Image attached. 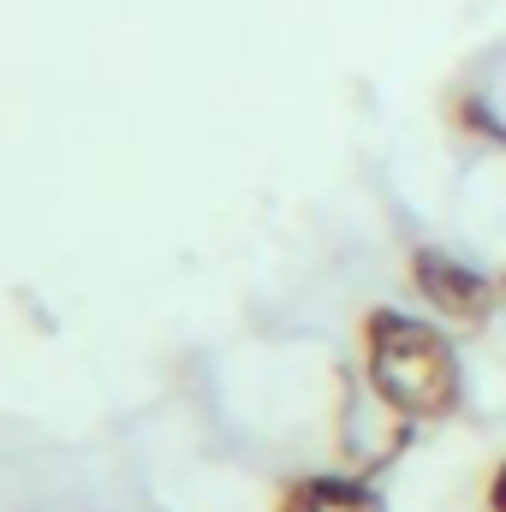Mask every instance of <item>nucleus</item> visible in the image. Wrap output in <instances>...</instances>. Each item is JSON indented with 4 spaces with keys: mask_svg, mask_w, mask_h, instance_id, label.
Returning a JSON list of instances; mask_svg holds the SVG:
<instances>
[{
    "mask_svg": "<svg viewBox=\"0 0 506 512\" xmlns=\"http://www.w3.org/2000/svg\"><path fill=\"white\" fill-rule=\"evenodd\" d=\"M370 352V393L393 417H447L459 405V352L447 334L405 310H370L364 322Z\"/></svg>",
    "mask_w": 506,
    "mask_h": 512,
    "instance_id": "nucleus-1",
    "label": "nucleus"
},
{
    "mask_svg": "<svg viewBox=\"0 0 506 512\" xmlns=\"http://www.w3.org/2000/svg\"><path fill=\"white\" fill-rule=\"evenodd\" d=\"M411 286L423 292V304L429 310H441L447 322H477V316H489V304H495V286L477 274V268H465L459 256L447 251H411Z\"/></svg>",
    "mask_w": 506,
    "mask_h": 512,
    "instance_id": "nucleus-2",
    "label": "nucleus"
},
{
    "mask_svg": "<svg viewBox=\"0 0 506 512\" xmlns=\"http://www.w3.org/2000/svg\"><path fill=\"white\" fill-rule=\"evenodd\" d=\"M286 512H387L370 477H304Z\"/></svg>",
    "mask_w": 506,
    "mask_h": 512,
    "instance_id": "nucleus-3",
    "label": "nucleus"
},
{
    "mask_svg": "<svg viewBox=\"0 0 506 512\" xmlns=\"http://www.w3.org/2000/svg\"><path fill=\"white\" fill-rule=\"evenodd\" d=\"M489 512H506V459H501V471H495V483H489Z\"/></svg>",
    "mask_w": 506,
    "mask_h": 512,
    "instance_id": "nucleus-4",
    "label": "nucleus"
}]
</instances>
